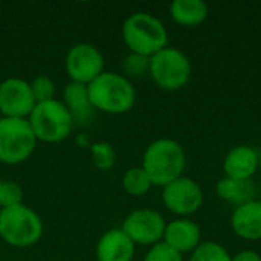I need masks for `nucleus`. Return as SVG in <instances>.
<instances>
[{
	"label": "nucleus",
	"mask_w": 261,
	"mask_h": 261,
	"mask_svg": "<svg viewBox=\"0 0 261 261\" xmlns=\"http://www.w3.org/2000/svg\"><path fill=\"white\" fill-rule=\"evenodd\" d=\"M187 165L184 147L168 138H161L148 144L142 156V168L156 187H165L179 179Z\"/></svg>",
	"instance_id": "f257e3e1"
},
{
	"label": "nucleus",
	"mask_w": 261,
	"mask_h": 261,
	"mask_svg": "<svg viewBox=\"0 0 261 261\" xmlns=\"http://www.w3.org/2000/svg\"><path fill=\"white\" fill-rule=\"evenodd\" d=\"M87 92L92 107L109 115L127 113L136 102L135 86L116 72H102L87 86Z\"/></svg>",
	"instance_id": "f03ea898"
},
{
	"label": "nucleus",
	"mask_w": 261,
	"mask_h": 261,
	"mask_svg": "<svg viewBox=\"0 0 261 261\" xmlns=\"http://www.w3.org/2000/svg\"><path fill=\"white\" fill-rule=\"evenodd\" d=\"M122 40L130 52L153 57L167 47L168 32L158 17L139 11L125 18L122 24Z\"/></svg>",
	"instance_id": "7ed1b4c3"
},
{
	"label": "nucleus",
	"mask_w": 261,
	"mask_h": 261,
	"mask_svg": "<svg viewBox=\"0 0 261 261\" xmlns=\"http://www.w3.org/2000/svg\"><path fill=\"white\" fill-rule=\"evenodd\" d=\"M43 236L41 217L28 205L20 203L0 213V239L12 248H31Z\"/></svg>",
	"instance_id": "20e7f679"
},
{
	"label": "nucleus",
	"mask_w": 261,
	"mask_h": 261,
	"mask_svg": "<svg viewBox=\"0 0 261 261\" xmlns=\"http://www.w3.org/2000/svg\"><path fill=\"white\" fill-rule=\"evenodd\" d=\"M28 122L37 141L47 144H57L67 139L75 127L72 115L58 99L35 104L28 116Z\"/></svg>",
	"instance_id": "39448f33"
},
{
	"label": "nucleus",
	"mask_w": 261,
	"mask_h": 261,
	"mask_svg": "<svg viewBox=\"0 0 261 261\" xmlns=\"http://www.w3.org/2000/svg\"><path fill=\"white\" fill-rule=\"evenodd\" d=\"M148 73L158 87L174 92L188 84L191 78V61L184 50L167 46L150 57Z\"/></svg>",
	"instance_id": "423d86ee"
},
{
	"label": "nucleus",
	"mask_w": 261,
	"mask_h": 261,
	"mask_svg": "<svg viewBox=\"0 0 261 261\" xmlns=\"http://www.w3.org/2000/svg\"><path fill=\"white\" fill-rule=\"evenodd\" d=\"M37 147V138L28 119L0 118V162L18 165L26 162Z\"/></svg>",
	"instance_id": "0eeeda50"
},
{
	"label": "nucleus",
	"mask_w": 261,
	"mask_h": 261,
	"mask_svg": "<svg viewBox=\"0 0 261 261\" xmlns=\"http://www.w3.org/2000/svg\"><path fill=\"white\" fill-rule=\"evenodd\" d=\"M165 226L167 223L161 213L150 208H141L132 211L124 219L121 229L135 245L153 246L162 242Z\"/></svg>",
	"instance_id": "6e6552de"
},
{
	"label": "nucleus",
	"mask_w": 261,
	"mask_h": 261,
	"mask_svg": "<svg viewBox=\"0 0 261 261\" xmlns=\"http://www.w3.org/2000/svg\"><path fill=\"white\" fill-rule=\"evenodd\" d=\"M66 72L73 83L89 86L104 72V57L89 43H78L66 54Z\"/></svg>",
	"instance_id": "1a4fd4ad"
},
{
	"label": "nucleus",
	"mask_w": 261,
	"mask_h": 261,
	"mask_svg": "<svg viewBox=\"0 0 261 261\" xmlns=\"http://www.w3.org/2000/svg\"><path fill=\"white\" fill-rule=\"evenodd\" d=\"M162 202L173 214L190 216L202 206L203 191L194 179L180 176L164 187Z\"/></svg>",
	"instance_id": "9d476101"
},
{
	"label": "nucleus",
	"mask_w": 261,
	"mask_h": 261,
	"mask_svg": "<svg viewBox=\"0 0 261 261\" xmlns=\"http://www.w3.org/2000/svg\"><path fill=\"white\" fill-rule=\"evenodd\" d=\"M35 104L29 81L11 76L0 83V113L3 118L28 119Z\"/></svg>",
	"instance_id": "9b49d317"
},
{
	"label": "nucleus",
	"mask_w": 261,
	"mask_h": 261,
	"mask_svg": "<svg viewBox=\"0 0 261 261\" xmlns=\"http://www.w3.org/2000/svg\"><path fill=\"white\" fill-rule=\"evenodd\" d=\"M162 242L179 254L193 252L202 243V231L190 219H176L167 223Z\"/></svg>",
	"instance_id": "f8f14e48"
},
{
	"label": "nucleus",
	"mask_w": 261,
	"mask_h": 261,
	"mask_svg": "<svg viewBox=\"0 0 261 261\" xmlns=\"http://www.w3.org/2000/svg\"><path fill=\"white\" fill-rule=\"evenodd\" d=\"M135 252L136 245L121 228L104 232L95 248L98 261H133Z\"/></svg>",
	"instance_id": "ddd939ff"
},
{
	"label": "nucleus",
	"mask_w": 261,
	"mask_h": 261,
	"mask_svg": "<svg viewBox=\"0 0 261 261\" xmlns=\"http://www.w3.org/2000/svg\"><path fill=\"white\" fill-rule=\"evenodd\" d=\"M260 167V154L251 145L232 147L223 159V171L226 177L232 179H252Z\"/></svg>",
	"instance_id": "4468645a"
},
{
	"label": "nucleus",
	"mask_w": 261,
	"mask_h": 261,
	"mask_svg": "<svg viewBox=\"0 0 261 261\" xmlns=\"http://www.w3.org/2000/svg\"><path fill=\"white\" fill-rule=\"evenodd\" d=\"M232 231L245 240H261V200L252 199L236 206L231 216Z\"/></svg>",
	"instance_id": "2eb2a0df"
},
{
	"label": "nucleus",
	"mask_w": 261,
	"mask_h": 261,
	"mask_svg": "<svg viewBox=\"0 0 261 261\" xmlns=\"http://www.w3.org/2000/svg\"><path fill=\"white\" fill-rule=\"evenodd\" d=\"M61 102L66 106V109L72 115L75 125H81V127L89 125V122L93 118L95 109L90 104L87 86L70 81L63 90Z\"/></svg>",
	"instance_id": "dca6fc26"
},
{
	"label": "nucleus",
	"mask_w": 261,
	"mask_h": 261,
	"mask_svg": "<svg viewBox=\"0 0 261 261\" xmlns=\"http://www.w3.org/2000/svg\"><path fill=\"white\" fill-rule=\"evenodd\" d=\"M210 8L203 0H174L170 5L171 18L182 26H197L208 17Z\"/></svg>",
	"instance_id": "f3484780"
},
{
	"label": "nucleus",
	"mask_w": 261,
	"mask_h": 261,
	"mask_svg": "<svg viewBox=\"0 0 261 261\" xmlns=\"http://www.w3.org/2000/svg\"><path fill=\"white\" fill-rule=\"evenodd\" d=\"M216 193L222 200H226L234 205H242L254 199L255 185L252 179H232V177H222L216 185Z\"/></svg>",
	"instance_id": "a211bd4d"
},
{
	"label": "nucleus",
	"mask_w": 261,
	"mask_h": 261,
	"mask_svg": "<svg viewBox=\"0 0 261 261\" xmlns=\"http://www.w3.org/2000/svg\"><path fill=\"white\" fill-rule=\"evenodd\" d=\"M151 187L153 184L142 167H133L127 170L125 174L122 176V188L128 196H144L150 191Z\"/></svg>",
	"instance_id": "6ab92c4d"
},
{
	"label": "nucleus",
	"mask_w": 261,
	"mask_h": 261,
	"mask_svg": "<svg viewBox=\"0 0 261 261\" xmlns=\"http://www.w3.org/2000/svg\"><path fill=\"white\" fill-rule=\"evenodd\" d=\"M190 261H232V257L220 243L206 240L191 252Z\"/></svg>",
	"instance_id": "aec40b11"
},
{
	"label": "nucleus",
	"mask_w": 261,
	"mask_h": 261,
	"mask_svg": "<svg viewBox=\"0 0 261 261\" xmlns=\"http://www.w3.org/2000/svg\"><path fill=\"white\" fill-rule=\"evenodd\" d=\"M90 153H92V162L98 170L109 171L113 168L116 162V153L110 142H106V141L95 142L90 148Z\"/></svg>",
	"instance_id": "412c9836"
},
{
	"label": "nucleus",
	"mask_w": 261,
	"mask_h": 261,
	"mask_svg": "<svg viewBox=\"0 0 261 261\" xmlns=\"http://www.w3.org/2000/svg\"><path fill=\"white\" fill-rule=\"evenodd\" d=\"M121 67L124 72L122 75L128 80L130 78H142L150 70V57L130 52L128 55L124 57Z\"/></svg>",
	"instance_id": "4be33fe9"
},
{
	"label": "nucleus",
	"mask_w": 261,
	"mask_h": 261,
	"mask_svg": "<svg viewBox=\"0 0 261 261\" xmlns=\"http://www.w3.org/2000/svg\"><path fill=\"white\" fill-rule=\"evenodd\" d=\"M23 203V188L15 180L0 179V208H11Z\"/></svg>",
	"instance_id": "5701e85b"
},
{
	"label": "nucleus",
	"mask_w": 261,
	"mask_h": 261,
	"mask_svg": "<svg viewBox=\"0 0 261 261\" xmlns=\"http://www.w3.org/2000/svg\"><path fill=\"white\" fill-rule=\"evenodd\" d=\"M31 90L34 95L35 102H46L50 99H55V83L47 75H38L31 83Z\"/></svg>",
	"instance_id": "b1692460"
},
{
	"label": "nucleus",
	"mask_w": 261,
	"mask_h": 261,
	"mask_svg": "<svg viewBox=\"0 0 261 261\" xmlns=\"http://www.w3.org/2000/svg\"><path fill=\"white\" fill-rule=\"evenodd\" d=\"M142 261H184V257L182 254L176 252L168 245L161 242V243L153 245L148 249V252L145 254Z\"/></svg>",
	"instance_id": "393cba45"
},
{
	"label": "nucleus",
	"mask_w": 261,
	"mask_h": 261,
	"mask_svg": "<svg viewBox=\"0 0 261 261\" xmlns=\"http://www.w3.org/2000/svg\"><path fill=\"white\" fill-rule=\"evenodd\" d=\"M232 261H261V255L252 249H245V251L237 252L232 257Z\"/></svg>",
	"instance_id": "a878e982"
},
{
	"label": "nucleus",
	"mask_w": 261,
	"mask_h": 261,
	"mask_svg": "<svg viewBox=\"0 0 261 261\" xmlns=\"http://www.w3.org/2000/svg\"><path fill=\"white\" fill-rule=\"evenodd\" d=\"M258 154H260V165H261V150L258 151Z\"/></svg>",
	"instance_id": "bb28decb"
},
{
	"label": "nucleus",
	"mask_w": 261,
	"mask_h": 261,
	"mask_svg": "<svg viewBox=\"0 0 261 261\" xmlns=\"http://www.w3.org/2000/svg\"><path fill=\"white\" fill-rule=\"evenodd\" d=\"M0 213H2V208H0Z\"/></svg>",
	"instance_id": "cd10ccee"
},
{
	"label": "nucleus",
	"mask_w": 261,
	"mask_h": 261,
	"mask_svg": "<svg viewBox=\"0 0 261 261\" xmlns=\"http://www.w3.org/2000/svg\"><path fill=\"white\" fill-rule=\"evenodd\" d=\"M0 261H2V257H0Z\"/></svg>",
	"instance_id": "c85d7f7f"
}]
</instances>
